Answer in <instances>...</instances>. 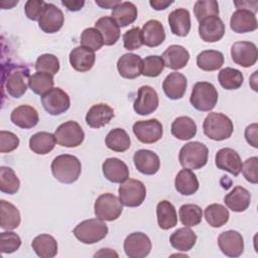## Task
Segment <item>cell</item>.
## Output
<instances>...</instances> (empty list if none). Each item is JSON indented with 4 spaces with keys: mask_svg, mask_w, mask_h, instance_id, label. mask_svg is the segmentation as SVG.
<instances>
[{
    "mask_svg": "<svg viewBox=\"0 0 258 258\" xmlns=\"http://www.w3.org/2000/svg\"><path fill=\"white\" fill-rule=\"evenodd\" d=\"M50 168L55 179L67 184L77 181L82 172L81 161L71 154H60L54 157Z\"/></svg>",
    "mask_w": 258,
    "mask_h": 258,
    "instance_id": "6da1fadb",
    "label": "cell"
},
{
    "mask_svg": "<svg viewBox=\"0 0 258 258\" xmlns=\"http://www.w3.org/2000/svg\"><path fill=\"white\" fill-rule=\"evenodd\" d=\"M29 78V70L25 66L14 64L4 73L3 87L9 96L18 99L26 93Z\"/></svg>",
    "mask_w": 258,
    "mask_h": 258,
    "instance_id": "7a4b0ae2",
    "label": "cell"
},
{
    "mask_svg": "<svg viewBox=\"0 0 258 258\" xmlns=\"http://www.w3.org/2000/svg\"><path fill=\"white\" fill-rule=\"evenodd\" d=\"M233 130V122L223 113H210L203 123V131L205 135L215 141L228 139L231 137Z\"/></svg>",
    "mask_w": 258,
    "mask_h": 258,
    "instance_id": "3957f363",
    "label": "cell"
},
{
    "mask_svg": "<svg viewBox=\"0 0 258 258\" xmlns=\"http://www.w3.org/2000/svg\"><path fill=\"white\" fill-rule=\"evenodd\" d=\"M209 158L208 147L199 141L188 142L179 150V163L182 167L188 169H200L204 167Z\"/></svg>",
    "mask_w": 258,
    "mask_h": 258,
    "instance_id": "277c9868",
    "label": "cell"
},
{
    "mask_svg": "<svg viewBox=\"0 0 258 258\" xmlns=\"http://www.w3.org/2000/svg\"><path fill=\"white\" fill-rule=\"evenodd\" d=\"M218 91L209 82H198L194 85L189 102L195 109L202 112L213 110L218 102Z\"/></svg>",
    "mask_w": 258,
    "mask_h": 258,
    "instance_id": "5b68a950",
    "label": "cell"
},
{
    "mask_svg": "<svg viewBox=\"0 0 258 258\" xmlns=\"http://www.w3.org/2000/svg\"><path fill=\"white\" fill-rule=\"evenodd\" d=\"M75 237L84 244H95L108 234V226L100 219H89L81 222L73 231Z\"/></svg>",
    "mask_w": 258,
    "mask_h": 258,
    "instance_id": "8992f818",
    "label": "cell"
},
{
    "mask_svg": "<svg viewBox=\"0 0 258 258\" xmlns=\"http://www.w3.org/2000/svg\"><path fill=\"white\" fill-rule=\"evenodd\" d=\"M119 200L125 207L136 208L142 205L146 198V188L142 181L127 178L119 186Z\"/></svg>",
    "mask_w": 258,
    "mask_h": 258,
    "instance_id": "52a82bcc",
    "label": "cell"
},
{
    "mask_svg": "<svg viewBox=\"0 0 258 258\" xmlns=\"http://www.w3.org/2000/svg\"><path fill=\"white\" fill-rule=\"evenodd\" d=\"M123 205L113 194L105 192L99 196L95 202V215L102 221L112 222L117 220L123 211Z\"/></svg>",
    "mask_w": 258,
    "mask_h": 258,
    "instance_id": "ba28073f",
    "label": "cell"
},
{
    "mask_svg": "<svg viewBox=\"0 0 258 258\" xmlns=\"http://www.w3.org/2000/svg\"><path fill=\"white\" fill-rule=\"evenodd\" d=\"M56 142L63 147H78L84 139L85 133L81 125L76 121H67L60 124L54 132Z\"/></svg>",
    "mask_w": 258,
    "mask_h": 258,
    "instance_id": "9c48e42d",
    "label": "cell"
},
{
    "mask_svg": "<svg viewBox=\"0 0 258 258\" xmlns=\"http://www.w3.org/2000/svg\"><path fill=\"white\" fill-rule=\"evenodd\" d=\"M41 104L44 110L51 116H57L70 109L71 100L69 95L60 88H52L41 96Z\"/></svg>",
    "mask_w": 258,
    "mask_h": 258,
    "instance_id": "30bf717a",
    "label": "cell"
},
{
    "mask_svg": "<svg viewBox=\"0 0 258 258\" xmlns=\"http://www.w3.org/2000/svg\"><path fill=\"white\" fill-rule=\"evenodd\" d=\"M136 138L145 144H152L161 139L163 135L162 124L157 119L137 121L132 127Z\"/></svg>",
    "mask_w": 258,
    "mask_h": 258,
    "instance_id": "8fae6325",
    "label": "cell"
},
{
    "mask_svg": "<svg viewBox=\"0 0 258 258\" xmlns=\"http://www.w3.org/2000/svg\"><path fill=\"white\" fill-rule=\"evenodd\" d=\"M124 251L129 258H144L151 251V241L142 232L131 233L124 240Z\"/></svg>",
    "mask_w": 258,
    "mask_h": 258,
    "instance_id": "7c38bea8",
    "label": "cell"
},
{
    "mask_svg": "<svg viewBox=\"0 0 258 258\" xmlns=\"http://www.w3.org/2000/svg\"><path fill=\"white\" fill-rule=\"evenodd\" d=\"M231 56L236 64L250 68L257 61V46L251 41H237L231 46Z\"/></svg>",
    "mask_w": 258,
    "mask_h": 258,
    "instance_id": "4fadbf2b",
    "label": "cell"
},
{
    "mask_svg": "<svg viewBox=\"0 0 258 258\" xmlns=\"http://www.w3.org/2000/svg\"><path fill=\"white\" fill-rule=\"evenodd\" d=\"M64 16L62 11L52 3H45L38 20L39 28L45 33L57 32L63 25Z\"/></svg>",
    "mask_w": 258,
    "mask_h": 258,
    "instance_id": "5bb4252c",
    "label": "cell"
},
{
    "mask_svg": "<svg viewBox=\"0 0 258 258\" xmlns=\"http://www.w3.org/2000/svg\"><path fill=\"white\" fill-rule=\"evenodd\" d=\"M159 104V99L156 91L150 86H142L138 89L137 98L134 101L133 109L141 116L153 113Z\"/></svg>",
    "mask_w": 258,
    "mask_h": 258,
    "instance_id": "9a60e30c",
    "label": "cell"
},
{
    "mask_svg": "<svg viewBox=\"0 0 258 258\" xmlns=\"http://www.w3.org/2000/svg\"><path fill=\"white\" fill-rule=\"evenodd\" d=\"M218 245L222 253L228 257H239L244 252L243 237L234 230L222 232L218 237Z\"/></svg>",
    "mask_w": 258,
    "mask_h": 258,
    "instance_id": "2e32d148",
    "label": "cell"
},
{
    "mask_svg": "<svg viewBox=\"0 0 258 258\" xmlns=\"http://www.w3.org/2000/svg\"><path fill=\"white\" fill-rule=\"evenodd\" d=\"M216 166L219 169L226 170L233 174L234 176H238L242 170V160L237 151L232 148L226 147L221 148L216 153L215 157Z\"/></svg>",
    "mask_w": 258,
    "mask_h": 258,
    "instance_id": "e0dca14e",
    "label": "cell"
},
{
    "mask_svg": "<svg viewBox=\"0 0 258 258\" xmlns=\"http://www.w3.org/2000/svg\"><path fill=\"white\" fill-rule=\"evenodd\" d=\"M225 24L219 16H211L200 22L199 35L206 42H216L223 38Z\"/></svg>",
    "mask_w": 258,
    "mask_h": 258,
    "instance_id": "ac0fdd59",
    "label": "cell"
},
{
    "mask_svg": "<svg viewBox=\"0 0 258 258\" xmlns=\"http://www.w3.org/2000/svg\"><path fill=\"white\" fill-rule=\"evenodd\" d=\"M134 165L137 170L146 175L155 174L160 167L158 155L148 149H139L133 155Z\"/></svg>",
    "mask_w": 258,
    "mask_h": 258,
    "instance_id": "d6986e66",
    "label": "cell"
},
{
    "mask_svg": "<svg viewBox=\"0 0 258 258\" xmlns=\"http://www.w3.org/2000/svg\"><path fill=\"white\" fill-rule=\"evenodd\" d=\"M104 176L111 182L122 183L129 177L127 164L117 157L107 158L102 164Z\"/></svg>",
    "mask_w": 258,
    "mask_h": 258,
    "instance_id": "ffe728a7",
    "label": "cell"
},
{
    "mask_svg": "<svg viewBox=\"0 0 258 258\" xmlns=\"http://www.w3.org/2000/svg\"><path fill=\"white\" fill-rule=\"evenodd\" d=\"M255 13L246 9H237L231 16L230 27L236 33H246L257 29Z\"/></svg>",
    "mask_w": 258,
    "mask_h": 258,
    "instance_id": "44dd1931",
    "label": "cell"
},
{
    "mask_svg": "<svg viewBox=\"0 0 258 258\" xmlns=\"http://www.w3.org/2000/svg\"><path fill=\"white\" fill-rule=\"evenodd\" d=\"M114 116L115 114L112 107L104 103H99L89 109L86 115V122L90 127L99 129L107 125Z\"/></svg>",
    "mask_w": 258,
    "mask_h": 258,
    "instance_id": "7402d4cb",
    "label": "cell"
},
{
    "mask_svg": "<svg viewBox=\"0 0 258 258\" xmlns=\"http://www.w3.org/2000/svg\"><path fill=\"white\" fill-rule=\"evenodd\" d=\"M11 122L19 128L30 129L37 125L38 113L32 106L20 105L13 109L10 115Z\"/></svg>",
    "mask_w": 258,
    "mask_h": 258,
    "instance_id": "603a6c76",
    "label": "cell"
},
{
    "mask_svg": "<svg viewBox=\"0 0 258 258\" xmlns=\"http://www.w3.org/2000/svg\"><path fill=\"white\" fill-rule=\"evenodd\" d=\"M186 86V78L177 72H173L167 75L162 83L163 92L170 100L181 99L185 94Z\"/></svg>",
    "mask_w": 258,
    "mask_h": 258,
    "instance_id": "cb8c5ba5",
    "label": "cell"
},
{
    "mask_svg": "<svg viewBox=\"0 0 258 258\" xmlns=\"http://www.w3.org/2000/svg\"><path fill=\"white\" fill-rule=\"evenodd\" d=\"M117 70L122 78L133 80L141 75L142 59L135 53H125L117 61Z\"/></svg>",
    "mask_w": 258,
    "mask_h": 258,
    "instance_id": "d4e9b609",
    "label": "cell"
},
{
    "mask_svg": "<svg viewBox=\"0 0 258 258\" xmlns=\"http://www.w3.org/2000/svg\"><path fill=\"white\" fill-rule=\"evenodd\" d=\"M96 60L95 51L83 45L73 48L70 52L71 66L78 72L84 73L90 71Z\"/></svg>",
    "mask_w": 258,
    "mask_h": 258,
    "instance_id": "484cf974",
    "label": "cell"
},
{
    "mask_svg": "<svg viewBox=\"0 0 258 258\" xmlns=\"http://www.w3.org/2000/svg\"><path fill=\"white\" fill-rule=\"evenodd\" d=\"M143 44L148 47L160 45L165 39V31L162 23L158 20L151 19L144 23L141 29Z\"/></svg>",
    "mask_w": 258,
    "mask_h": 258,
    "instance_id": "4316f807",
    "label": "cell"
},
{
    "mask_svg": "<svg viewBox=\"0 0 258 258\" xmlns=\"http://www.w3.org/2000/svg\"><path fill=\"white\" fill-rule=\"evenodd\" d=\"M224 203L231 211L241 213L249 208L251 204V195L245 187L237 185L225 196Z\"/></svg>",
    "mask_w": 258,
    "mask_h": 258,
    "instance_id": "83f0119b",
    "label": "cell"
},
{
    "mask_svg": "<svg viewBox=\"0 0 258 258\" xmlns=\"http://www.w3.org/2000/svg\"><path fill=\"white\" fill-rule=\"evenodd\" d=\"M161 57L164 61V66L168 69L180 70L187 64L189 60V53L183 46L172 44L164 50Z\"/></svg>",
    "mask_w": 258,
    "mask_h": 258,
    "instance_id": "f1b7e54d",
    "label": "cell"
},
{
    "mask_svg": "<svg viewBox=\"0 0 258 258\" xmlns=\"http://www.w3.org/2000/svg\"><path fill=\"white\" fill-rule=\"evenodd\" d=\"M168 24L174 35L184 37L190 30V15L185 8H177L168 15Z\"/></svg>",
    "mask_w": 258,
    "mask_h": 258,
    "instance_id": "f546056e",
    "label": "cell"
},
{
    "mask_svg": "<svg viewBox=\"0 0 258 258\" xmlns=\"http://www.w3.org/2000/svg\"><path fill=\"white\" fill-rule=\"evenodd\" d=\"M97 28L104 39L105 45H113L120 38V27L111 16H103L95 23Z\"/></svg>",
    "mask_w": 258,
    "mask_h": 258,
    "instance_id": "4dcf8cb0",
    "label": "cell"
},
{
    "mask_svg": "<svg viewBox=\"0 0 258 258\" xmlns=\"http://www.w3.org/2000/svg\"><path fill=\"white\" fill-rule=\"evenodd\" d=\"M169 242L177 251L186 252L196 245L197 235L189 227L179 228L170 235Z\"/></svg>",
    "mask_w": 258,
    "mask_h": 258,
    "instance_id": "1f68e13d",
    "label": "cell"
},
{
    "mask_svg": "<svg viewBox=\"0 0 258 258\" xmlns=\"http://www.w3.org/2000/svg\"><path fill=\"white\" fill-rule=\"evenodd\" d=\"M174 186L180 195L191 196L199 189V180L194 171L184 168L176 174Z\"/></svg>",
    "mask_w": 258,
    "mask_h": 258,
    "instance_id": "d6a6232c",
    "label": "cell"
},
{
    "mask_svg": "<svg viewBox=\"0 0 258 258\" xmlns=\"http://www.w3.org/2000/svg\"><path fill=\"white\" fill-rule=\"evenodd\" d=\"M31 247L40 258H52L57 254V242L48 234L36 236L31 243Z\"/></svg>",
    "mask_w": 258,
    "mask_h": 258,
    "instance_id": "836d02e7",
    "label": "cell"
},
{
    "mask_svg": "<svg viewBox=\"0 0 258 258\" xmlns=\"http://www.w3.org/2000/svg\"><path fill=\"white\" fill-rule=\"evenodd\" d=\"M156 216L158 226L162 230H169L175 227L177 224L176 210L174 206L166 200L161 201L157 204Z\"/></svg>",
    "mask_w": 258,
    "mask_h": 258,
    "instance_id": "e575fe53",
    "label": "cell"
},
{
    "mask_svg": "<svg viewBox=\"0 0 258 258\" xmlns=\"http://www.w3.org/2000/svg\"><path fill=\"white\" fill-rule=\"evenodd\" d=\"M0 227L7 231L16 229L21 222L18 209L5 200L0 201Z\"/></svg>",
    "mask_w": 258,
    "mask_h": 258,
    "instance_id": "d590c367",
    "label": "cell"
},
{
    "mask_svg": "<svg viewBox=\"0 0 258 258\" xmlns=\"http://www.w3.org/2000/svg\"><path fill=\"white\" fill-rule=\"evenodd\" d=\"M170 131L179 140H189L197 134V124L190 117L180 116L174 119Z\"/></svg>",
    "mask_w": 258,
    "mask_h": 258,
    "instance_id": "8d00e7d4",
    "label": "cell"
},
{
    "mask_svg": "<svg viewBox=\"0 0 258 258\" xmlns=\"http://www.w3.org/2000/svg\"><path fill=\"white\" fill-rule=\"evenodd\" d=\"M56 139L54 134L40 131L33 134L29 139V148L36 154H47L55 146Z\"/></svg>",
    "mask_w": 258,
    "mask_h": 258,
    "instance_id": "74e56055",
    "label": "cell"
},
{
    "mask_svg": "<svg viewBox=\"0 0 258 258\" xmlns=\"http://www.w3.org/2000/svg\"><path fill=\"white\" fill-rule=\"evenodd\" d=\"M137 14V8L132 2H121L112 10L111 17L119 27H125L136 20Z\"/></svg>",
    "mask_w": 258,
    "mask_h": 258,
    "instance_id": "f35d334b",
    "label": "cell"
},
{
    "mask_svg": "<svg viewBox=\"0 0 258 258\" xmlns=\"http://www.w3.org/2000/svg\"><path fill=\"white\" fill-rule=\"evenodd\" d=\"M197 64L201 70L206 72L217 71L224 64V55L219 50H204L198 54Z\"/></svg>",
    "mask_w": 258,
    "mask_h": 258,
    "instance_id": "ab89813d",
    "label": "cell"
},
{
    "mask_svg": "<svg viewBox=\"0 0 258 258\" xmlns=\"http://www.w3.org/2000/svg\"><path fill=\"white\" fill-rule=\"evenodd\" d=\"M106 146L116 152H124L129 149L131 140L128 133L122 128L112 129L105 138Z\"/></svg>",
    "mask_w": 258,
    "mask_h": 258,
    "instance_id": "60d3db41",
    "label": "cell"
},
{
    "mask_svg": "<svg viewBox=\"0 0 258 258\" xmlns=\"http://www.w3.org/2000/svg\"><path fill=\"white\" fill-rule=\"evenodd\" d=\"M205 219L213 228H220L227 224L230 218L229 211L220 204H212L205 209Z\"/></svg>",
    "mask_w": 258,
    "mask_h": 258,
    "instance_id": "b9f144b4",
    "label": "cell"
},
{
    "mask_svg": "<svg viewBox=\"0 0 258 258\" xmlns=\"http://www.w3.org/2000/svg\"><path fill=\"white\" fill-rule=\"evenodd\" d=\"M53 76L47 73L36 72L30 76L28 87L36 95L43 96L53 88Z\"/></svg>",
    "mask_w": 258,
    "mask_h": 258,
    "instance_id": "7bdbcfd3",
    "label": "cell"
},
{
    "mask_svg": "<svg viewBox=\"0 0 258 258\" xmlns=\"http://www.w3.org/2000/svg\"><path fill=\"white\" fill-rule=\"evenodd\" d=\"M218 81L225 90H237L243 85L244 77L237 69L225 68L220 71Z\"/></svg>",
    "mask_w": 258,
    "mask_h": 258,
    "instance_id": "ee69618b",
    "label": "cell"
},
{
    "mask_svg": "<svg viewBox=\"0 0 258 258\" xmlns=\"http://www.w3.org/2000/svg\"><path fill=\"white\" fill-rule=\"evenodd\" d=\"M20 180L11 167L0 166V190L4 194L14 195L19 190Z\"/></svg>",
    "mask_w": 258,
    "mask_h": 258,
    "instance_id": "f6af8a7d",
    "label": "cell"
},
{
    "mask_svg": "<svg viewBox=\"0 0 258 258\" xmlns=\"http://www.w3.org/2000/svg\"><path fill=\"white\" fill-rule=\"evenodd\" d=\"M180 222L185 227H194L199 225L203 219L202 208L195 204H185L178 211Z\"/></svg>",
    "mask_w": 258,
    "mask_h": 258,
    "instance_id": "bcb514c9",
    "label": "cell"
},
{
    "mask_svg": "<svg viewBox=\"0 0 258 258\" xmlns=\"http://www.w3.org/2000/svg\"><path fill=\"white\" fill-rule=\"evenodd\" d=\"M219 4L215 0H199L194 5V13L199 22L211 16H219Z\"/></svg>",
    "mask_w": 258,
    "mask_h": 258,
    "instance_id": "7dc6e473",
    "label": "cell"
},
{
    "mask_svg": "<svg viewBox=\"0 0 258 258\" xmlns=\"http://www.w3.org/2000/svg\"><path fill=\"white\" fill-rule=\"evenodd\" d=\"M81 45L94 51L99 50L104 45V39L101 32L95 27H89L83 30L80 39Z\"/></svg>",
    "mask_w": 258,
    "mask_h": 258,
    "instance_id": "c3c4849f",
    "label": "cell"
},
{
    "mask_svg": "<svg viewBox=\"0 0 258 258\" xmlns=\"http://www.w3.org/2000/svg\"><path fill=\"white\" fill-rule=\"evenodd\" d=\"M164 61L159 55H148L142 59L141 75L149 78L158 77L164 70Z\"/></svg>",
    "mask_w": 258,
    "mask_h": 258,
    "instance_id": "681fc988",
    "label": "cell"
},
{
    "mask_svg": "<svg viewBox=\"0 0 258 258\" xmlns=\"http://www.w3.org/2000/svg\"><path fill=\"white\" fill-rule=\"evenodd\" d=\"M36 72L47 73L51 76L55 75L59 71V60L58 58L50 53H44L37 57L34 66Z\"/></svg>",
    "mask_w": 258,
    "mask_h": 258,
    "instance_id": "f907efd6",
    "label": "cell"
},
{
    "mask_svg": "<svg viewBox=\"0 0 258 258\" xmlns=\"http://www.w3.org/2000/svg\"><path fill=\"white\" fill-rule=\"evenodd\" d=\"M21 246L20 237L14 232L0 233V251L3 254L13 253Z\"/></svg>",
    "mask_w": 258,
    "mask_h": 258,
    "instance_id": "816d5d0a",
    "label": "cell"
},
{
    "mask_svg": "<svg viewBox=\"0 0 258 258\" xmlns=\"http://www.w3.org/2000/svg\"><path fill=\"white\" fill-rule=\"evenodd\" d=\"M123 44L127 50H134L141 47L143 44L141 29L133 27L123 34Z\"/></svg>",
    "mask_w": 258,
    "mask_h": 258,
    "instance_id": "f5cc1de1",
    "label": "cell"
},
{
    "mask_svg": "<svg viewBox=\"0 0 258 258\" xmlns=\"http://www.w3.org/2000/svg\"><path fill=\"white\" fill-rule=\"evenodd\" d=\"M241 171L247 181L256 184L258 182V157L253 156L246 159L242 164Z\"/></svg>",
    "mask_w": 258,
    "mask_h": 258,
    "instance_id": "db71d44e",
    "label": "cell"
},
{
    "mask_svg": "<svg viewBox=\"0 0 258 258\" xmlns=\"http://www.w3.org/2000/svg\"><path fill=\"white\" fill-rule=\"evenodd\" d=\"M19 145V138L10 131L1 130L0 132V152L6 153L16 149Z\"/></svg>",
    "mask_w": 258,
    "mask_h": 258,
    "instance_id": "11a10c76",
    "label": "cell"
},
{
    "mask_svg": "<svg viewBox=\"0 0 258 258\" xmlns=\"http://www.w3.org/2000/svg\"><path fill=\"white\" fill-rule=\"evenodd\" d=\"M46 2L42 0H28L25 3L24 10L25 14L28 19L33 20V21H38L40 18V15L43 11L44 5Z\"/></svg>",
    "mask_w": 258,
    "mask_h": 258,
    "instance_id": "9f6ffc18",
    "label": "cell"
},
{
    "mask_svg": "<svg viewBox=\"0 0 258 258\" xmlns=\"http://www.w3.org/2000/svg\"><path fill=\"white\" fill-rule=\"evenodd\" d=\"M257 130H258L257 123H253V124L247 126L246 129H245V138H246L247 142L255 148L258 147V142H257L258 133H257Z\"/></svg>",
    "mask_w": 258,
    "mask_h": 258,
    "instance_id": "6f0895ef",
    "label": "cell"
},
{
    "mask_svg": "<svg viewBox=\"0 0 258 258\" xmlns=\"http://www.w3.org/2000/svg\"><path fill=\"white\" fill-rule=\"evenodd\" d=\"M61 4L68 8L69 11H80L84 5H85V1H80V0H62Z\"/></svg>",
    "mask_w": 258,
    "mask_h": 258,
    "instance_id": "680465c9",
    "label": "cell"
},
{
    "mask_svg": "<svg viewBox=\"0 0 258 258\" xmlns=\"http://www.w3.org/2000/svg\"><path fill=\"white\" fill-rule=\"evenodd\" d=\"M234 4L238 9L250 10L253 13L257 11V6H258L257 1H234Z\"/></svg>",
    "mask_w": 258,
    "mask_h": 258,
    "instance_id": "91938a15",
    "label": "cell"
},
{
    "mask_svg": "<svg viewBox=\"0 0 258 258\" xmlns=\"http://www.w3.org/2000/svg\"><path fill=\"white\" fill-rule=\"evenodd\" d=\"M173 3V1H164V0H151L149 1V4L151 5V7L154 10H163L165 8H167L168 6H170Z\"/></svg>",
    "mask_w": 258,
    "mask_h": 258,
    "instance_id": "94428289",
    "label": "cell"
},
{
    "mask_svg": "<svg viewBox=\"0 0 258 258\" xmlns=\"http://www.w3.org/2000/svg\"><path fill=\"white\" fill-rule=\"evenodd\" d=\"M121 1L119 0H103V1H96V4L101 8L105 9H114L117 5H119Z\"/></svg>",
    "mask_w": 258,
    "mask_h": 258,
    "instance_id": "6125c7cd",
    "label": "cell"
},
{
    "mask_svg": "<svg viewBox=\"0 0 258 258\" xmlns=\"http://www.w3.org/2000/svg\"><path fill=\"white\" fill-rule=\"evenodd\" d=\"M94 257H118V254L109 248H103L100 249L97 253H95Z\"/></svg>",
    "mask_w": 258,
    "mask_h": 258,
    "instance_id": "be15d7a7",
    "label": "cell"
}]
</instances>
